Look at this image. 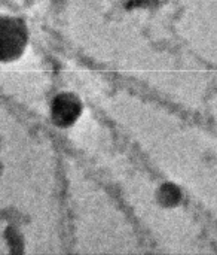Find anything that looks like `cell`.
Returning a JSON list of instances; mask_svg holds the SVG:
<instances>
[{"instance_id":"cell-1","label":"cell","mask_w":217,"mask_h":255,"mask_svg":"<svg viewBox=\"0 0 217 255\" xmlns=\"http://www.w3.org/2000/svg\"><path fill=\"white\" fill-rule=\"evenodd\" d=\"M21 40V34L16 31V27H13L10 22H0V54H10L15 51Z\"/></svg>"}]
</instances>
